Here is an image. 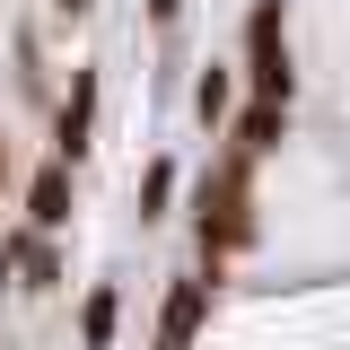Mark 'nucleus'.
Listing matches in <instances>:
<instances>
[{
    "label": "nucleus",
    "mask_w": 350,
    "mask_h": 350,
    "mask_svg": "<svg viewBox=\"0 0 350 350\" xmlns=\"http://www.w3.org/2000/svg\"><path fill=\"white\" fill-rule=\"evenodd\" d=\"M184 18V0H149V27H175Z\"/></svg>",
    "instance_id": "11"
},
{
    "label": "nucleus",
    "mask_w": 350,
    "mask_h": 350,
    "mask_svg": "<svg viewBox=\"0 0 350 350\" xmlns=\"http://www.w3.org/2000/svg\"><path fill=\"white\" fill-rule=\"evenodd\" d=\"M88 9H96V0H53V18H88Z\"/></svg>",
    "instance_id": "12"
},
{
    "label": "nucleus",
    "mask_w": 350,
    "mask_h": 350,
    "mask_svg": "<svg viewBox=\"0 0 350 350\" xmlns=\"http://www.w3.org/2000/svg\"><path fill=\"white\" fill-rule=\"evenodd\" d=\"M219 280H228V271H211V262H193V271L167 280V298H158V350H193V342H202Z\"/></svg>",
    "instance_id": "2"
},
{
    "label": "nucleus",
    "mask_w": 350,
    "mask_h": 350,
    "mask_svg": "<svg viewBox=\"0 0 350 350\" xmlns=\"http://www.w3.org/2000/svg\"><path fill=\"white\" fill-rule=\"evenodd\" d=\"M9 184H18V167H9V131H0V193H9Z\"/></svg>",
    "instance_id": "13"
},
{
    "label": "nucleus",
    "mask_w": 350,
    "mask_h": 350,
    "mask_svg": "<svg viewBox=\"0 0 350 350\" xmlns=\"http://www.w3.org/2000/svg\"><path fill=\"white\" fill-rule=\"evenodd\" d=\"M289 36V0H254V9H245V53H254V44H280Z\"/></svg>",
    "instance_id": "10"
},
{
    "label": "nucleus",
    "mask_w": 350,
    "mask_h": 350,
    "mask_svg": "<svg viewBox=\"0 0 350 350\" xmlns=\"http://www.w3.org/2000/svg\"><path fill=\"white\" fill-rule=\"evenodd\" d=\"M228 140H237L245 158H262V149H280V140H289V105H271V96H245V105L228 114Z\"/></svg>",
    "instance_id": "5"
},
{
    "label": "nucleus",
    "mask_w": 350,
    "mask_h": 350,
    "mask_svg": "<svg viewBox=\"0 0 350 350\" xmlns=\"http://www.w3.org/2000/svg\"><path fill=\"white\" fill-rule=\"evenodd\" d=\"M18 211H27V228L62 237V228L79 219V167H70V158H44V167L18 184Z\"/></svg>",
    "instance_id": "3"
},
{
    "label": "nucleus",
    "mask_w": 350,
    "mask_h": 350,
    "mask_svg": "<svg viewBox=\"0 0 350 350\" xmlns=\"http://www.w3.org/2000/svg\"><path fill=\"white\" fill-rule=\"evenodd\" d=\"M254 237H262V219H254V158L228 140V158H219V167L202 175V193H193V245H202L193 262H219V271H228Z\"/></svg>",
    "instance_id": "1"
},
{
    "label": "nucleus",
    "mask_w": 350,
    "mask_h": 350,
    "mask_svg": "<svg viewBox=\"0 0 350 350\" xmlns=\"http://www.w3.org/2000/svg\"><path fill=\"white\" fill-rule=\"evenodd\" d=\"M114 333H123V289L96 280V289L79 298V350H114Z\"/></svg>",
    "instance_id": "7"
},
{
    "label": "nucleus",
    "mask_w": 350,
    "mask_h": 350,
    "mask_svg": "<svg viewBox=\"0 0 350 350\" xmlns=\"http://www.w3.org/2000/svg\"><path fill=\"white\" fill-rule=\"evenodd\" d=\"M193 114L211 131H228V114H237V70H228V62H211V70L193 79Z\"/></svg>",
    "instance_id": "8"
},
{
    "label": "nucleus",
    "mask_w": 350,
    "mask_h": 350,
    "mask_svg": "<svg viewBox=\"0 0 350 350\" xmlns=\"http://www.w3.org/2000/svg\"><path fill=\"white\" fill-rule=\"evenodd\" d=\"M175 184H184L175 158H149V167H140V219H167L175 211Z\"/></svg>",
    "instance_id": "9"
},
{
    "label": "nucleus",
    "mask_w": 350,
    "mask_h": 350,
    "mask_svg": "<svg viewBox=\"0 0 350 350\" xmlns=\"http://www.w3.org/2000/svg\"><path fill=\"white\" fill-rule=\"evenodd\" d=\"M245 96H271V105H289V96H298L289 36H280V44H254V53H245Z\"/></svg>",
    "instance_id": "6"
},
{
    "label": "nucleus",
    "mask_w": 350,
    "mask_h": 350,
    "mask_svg": "<svg viewBox=\"0 0 350 350\" xmlns=\"http://www.w3.org/2000/svg\"><path fill=\"white\" fill-rule=\"evenodd\" d=\"M88 149H96V70H70V88H62V105H53V158H70V167H88Z\"/></svg>",
    "instance_id": "4"
}]
</instances>
